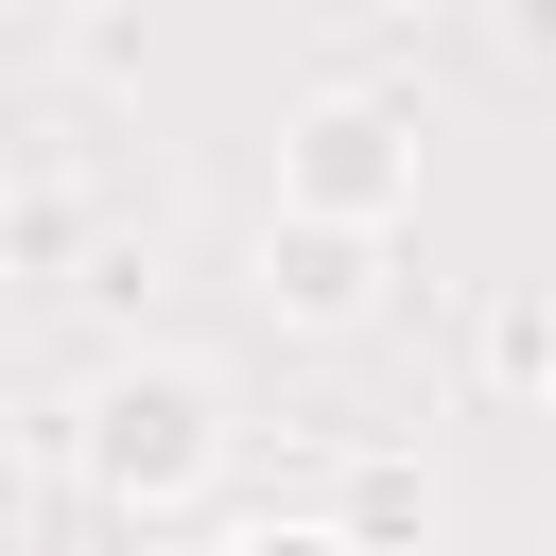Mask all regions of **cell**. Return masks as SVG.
I'll use <instances>...</instances> for the list:
<instances>
[{"instance_id":"obj_1","label":"cell","mask_w":556,"mask_h":556,"mask_svg":"<svg viewBox=\"0 0 556 556\" xmlns=\"http://www.w3.org/2000/svg\"><path fill=\"white\" fill-rule=\"evenodd\" d=\"M208 452V417H191V382H156V400H122V434H104V469L139 486V469H191Z\"/></svg>"},{"instance_id":"obj_2","label":"cell","mask_w":556,"mask_h":556,"mask_svg":"<svg viewBox=\"0 0 556 556\" xmlns=\"http://www.w3.org/2000/svg\"><path fill=\"white\" fill-rule=\"evenodd\" d=\"M226 556H330V539H226Z\"/></svg>"}]
</instances>
